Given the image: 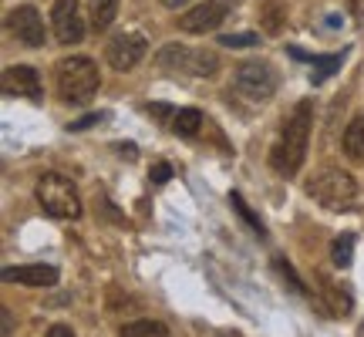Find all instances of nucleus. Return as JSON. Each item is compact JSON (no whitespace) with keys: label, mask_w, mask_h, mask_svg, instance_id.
I'll return each mask as SVG.
<instances>
[{"label":"nucleus","mask_w":364,"mask_h":337,"mask_svg":"<svg viewBox=\"0 0 364 337\" xmlns=\"http://www.w3.org/2000/svg\"><path fill=\"white\" fill-rule=\"evenodd\" d=\"M230 203H233V209L240 213V216H243V220L250 223V226H253V230H257V233H260V236L267 233V226H263L260 216H257V213H253V209L247 206V199H243V196H240V193H230Z\"/></svg>","instance_id":"obj_21"},{"label":"nucleus","mask_w":364,"mask_h":337,"mask_svg":"<svg viewBox=\"0 0 364 337\" xmlns=\"http://www.w3.org/2000/svg\"><path fill=\"white\" fill-rule=\"evenodd\" d=\"M341 61H344V54H331V58H314L311 61V81L314 85H321V81H327L334 71L341 68Z\"/></svg>","instance_id":"obj_19"},{"label":"nucleus","mask_w":364,"mask_h":337,"mask_svg":"<svg viewBox=\"0 0 364 337\" xmlns=\"http://www.w3.org/2000/svg\"><path fill=\"white\" fill-rule=\"evenodd\" d=\"M58 267L51 263H27V267H7L4 280L7 284H27V287H54L58 284Z\"/></svg>","instance_id":"obj_12"},{"label":"nucleus","mask_w":364,"mask_h":337,"mask_svg":"<svg viewBox=\"0 0 364 337\" xmlns=\"http://www.w3.org/2000/svg\"><path fill=\"white\" fill-rule=\"evenodd\" d=\"M233 85L240 95H247L250 102H267L273 91H277V75L263 61H243V65L236 68Z\"/></svg>","instance_id":"obj_6"},{"label":"nucleus","mask_w":364,"mask_h":337,"mask_svg":"<svg viewBox=\"0 0 364 337\" xmlns=\"http://www.w3.org/2000/svg\"><path fill=\"white\" fill-rule=\"evenodd\" d=\"M51 24H54V38L61 44H78L85 38V21H81L78 0H54Z\"/></svg>","instance_id":"obj_9"},{"label":"nucleus","mask_w":364,"mask_h":337,"mask_svg":"<svg viewBox=\"0 0 364 337\" xmlns=\"http://www.w3.org/2000/svg\"><path fill=\"white\" fill-rule=\"evenodd\" d=\"M344 152H348V159H364V115L354 118L344 132Z\"/></svg>","instance_id":"obj_16"},{"label":"nucleus","mask_w":364,"mask_h":337,"mask_svg":"<svg viewBox=\"0 0 364 337\" xmlns=\"http://www.w3.org/2000/svg\"><path fill=\"white\" fill-rule=\"evenodd\" d=\"M311 122H314L311 102H300L297 108H294V115L284 122L280 139H277L270 149V166L277 176L294 179L300 172L304 159H307V142H311Z\"/></svg>","instance_id":"obj_1"},{"label":"nucleus","mask_w":364,"mask_h":337,"mask_svg":"<svg viewBox=\"0 0 364 337\" xmlns=\"http://www.w3.org/2000/svg\"><path fill=\"white\" fill-rule=\"evenodd\" d=\"M351 11L354 17H364V0H351Z\"/></svg>","instance_id":"obj_27"},{"label":"nucleus","mask_w":364,"mask_h":337,"mask_svg":"<svg viewBox=\"0 0 364 337\" xmlns=\"http://www.w3.org/2000/svg\"><path fill=\"white\" fill-rule=\"evenodd\" d=\"M149 179H152V182H169L172 179L169 162H156V166H152V172H149Z\"/></svg>","instance_id":"obj_24"},{"label":"nucleus","mask_w":364,"mask_h":337,"mask_svg":"<svg viewBox=\"0 0 364 337\" xmlns=\"http://www.w3.org/2000/svg\"><path fill=\"white\" fill-rule=\"evenodd\" d=\"M38 203L54 220H78L81 216V199L75 182L58 176V172H48L38 179Z\"/></svg>","instance_id":"obj_3"},{"label":"nucleus","mask_w":364,"mask_h":337,"mask_svg":"<svg viewBox=\"0 0 364 337\" xmlns=\"http://www.w3.org/2000/svg\"><path fill=\"white\" fill-rule=\"evenodd\" d=\"M220 44L223 48H253V44H257V34H223Z\"/></svg>","instance_id":"obj_23"},{"label":"nucleus","mask_w":364,"mask_h":337,"mask_svg":"<svg viewBox=\"0 0 364 337\" xmlns=\"http://www.w3.org/2000/svg\"><path fill=\"white\" fill-rule=\"evenodd\" d=\"M220 337H243V334H236V331H223Z\"/></svg>","instance_id":"obj_29"},{"label":"nucleus","mask_w":364,"mask_h":337,"mask_svg":"<svg viewBox=\"0 0 364 337\" xmlns=\"http://www.w3.org/2000/svg\"><path fill=\"white\" fill-rule=\"evenodd\" d=\"M48 337H75V331L65 324H54V327H48Z\"/></svg>","instance_id":"obj_26"},{"label":"nucleus","mask_w":364,"mask_h":337,"mask_svg":"<svg viewBox=\"0 0 364 337\" xmlns=\"http://www.w3.org/2000/svg\"><path fill=\"white\" fill-rule=\"evenodd\" d=\"M260 17H263V24H267V31H270V34H277V31H280V24H284V14L277 11V0H263Z\"/></svg>","instance_id":"obj_22"},{"label":"nucleus","mask_w":364,"mask_h":337,"mask_svg":"<svg viewBox=\"0 0 364 337\" xmlns=\"http://www.w3.org/2000/svg\"><path fill=\"white\" fill-rule=\"evenodd\" d=\"M118 14V0H91V27L105 31V27L115 21Z\"/></svg>","instance_id":"obj_17"},{"label":"nucleus","mask_w":364,"mask_h":337,"mask_svg":"<svg viewBox=\"0 0 364 337\" xmlns=\"http://www.w3.org/2000/svg\"><path fill=\"white\" fill-rule=\"evenodd\" d=\"M186 4H189V0H162V7H172V11H176V7H186Z\"/></svg>","instance_id":"obj_28"},{"label":"nucleus","mask_w":364,"mask_h":337,"mask_svg":"<svg viewBox=\"0 0 364 337\" xmlns=\"http://www.w3.org/2000/svg\"><path fill=\"white\" fill-rule=\"evenodd\" d=\"M145 51H149V44H145L142 34H132V31H125V34H118V38L108 41V65L115 68V71H132V68L139 65L145 58Z\"/></svg>","instance_id":"obj_8"},{"label":"nucleus","mask_w":364,"mask_h":337,"mask_svg":"<svg viewBox=\"0 0 364 337\" xmlns=\"http://www.w3.org/2000/svg\"><path fill=\"white\" fill-rule=\"evenodd\" d=\"M122 337H169V327L162 321H152V317H139V321H129L122 327Z\"/></svg>","instance_id":"obj_13"},{"label":"nucleus","mask_w":364,"mask_h":337,"mask_svg":"<svg viewBox=\"0 0 364 337\" xmlns=\"http://www.w3.org/2000/svg\"><path fill=\"white\" fill-rule=\"evenodd\" d=\"M199 129H203V115H199L196 108H182V112H176V118H172V132L182 135V139H193Z\"/></svg>","instance_id":"obj_15"},{"label":"nucleus","mask_w":364,"mask_h":337,"mask_svg":"<svg viewBox=\"0 0 364 337\" xmlns=\"http://www.w3.org/2000/svg\"><path fill=\"white\" fill-rule=\"evenodd\" d=\"M98 122H102V115H85L78 122H71V132H81V129H88V125H98Z\"/></svg>","instance_id":"obj_25"},{"label":"nucleus","mask_w":364,"mask_h":337,"mask_svg":"<svg viewBox=\"0 0 364 337\" xmlns=\"http://www.w3.org/2000/svg\"><path fill=\"white\" fill-rule=\"evenodd\" d=\"M7 27H11L17 38L31 44V48H41L44 44V24H41V14L34 7H17V11L7 14Z\"/></svg>","instance_id":"obj_11"},{"label":"nucleus","mask_w":364,"mask_h":337,"mask_svg":"<svg viewBox=\"0 0 364 337\" xmlns=\"http://www.w3.org/2000/svg\"><path fill=\"white\" fill-rule=\"evenodd\" d=\"M236 0H203L199 7L186 11L179 17V27L186 34H206V31H216V27L226 21V14L233 11Z\"/></svg>","instance_id":"obj_7"},{"label":"nucleus","mask_w":364,"mask_h":337,"mask_svg":"<svg viewBox=\"0 0 364 337\" xmlns=\"http://www.w3.org/2000/svg\"><path fill=\"white\" fill-rule=\"evenodd\" d=\"M4 95H11V98H41V78L34 68L27 65H14L4 71Z\"/></svg>","instance_id":"obj_10"},{"label":"nucleus","mask_w":364,"mask_h":337,"mask_svg":"<svg viewBox=\"0 0 364 337\" xmlns=\"http://www.w3.org/2000/svg\"><path fill=\"white\" fill-rule=\"evenodd\" d=\"M354 240L358 236L354 233H341V236H334V243H331V260H334V267H351L354 263Z\"/></svg>","instance_id":"obj_14"},{"label":"nucleus","mask_w":364,"mask_h":337,"mask_svg":"<svg viewBox=\"0 0 364 337\" xmlns=\"http://www.w3.org/2000/svg\"><path fill=\"white\" fill-rule=\"evenodd\" d=\"M159 65L176 75H189V78H209L216 75L220 58L213 51H196V48H182V44H166L159 51Z\"/></svg>","instance_id":"obj_5"},{"label":"nucleus","mask_w":364,"mask_h":337,"mask_svg":"<svg viewBox=\"0 0 364 337\" xmlns=\"http://www.w3.org/2000/svg\"><path fill=\"white\" fill-rule=\"evenodd\" d=\"M307 193L327 209H344L354 203L358 182H354V176L344 172V168H321V172L307 182Z\"/></svg>","instance_id":"obj_4"},{"label":"nucleus","mask_w":364,"mask_h":337,"mask_svg":"<svg viewBox=\"0 0 364 337\" xmlns=\"http://www.w3.org/2000/svg\"><path fill=\"white\" fill-rule=\"evenodd\" d=\"M54 78H58L61 102H68V105L91 102L98 85H102L98 68H95V61H88V58H65V61L58 65V71H54Z\"/></svg>","instance_id":"obj_2"},{"label":"nucleus","mask_w":364,"mask_h":337,"mask_svg":"<svg viewBox=\"0 0 364 337\" xmlns=\"http://www.w3.org/2000/svg\"><path fill=\"white\" fill-rule=\"evenodd\" d=\"M321 284H324V290H327L331 311L334 314H351V297H348V290H344V287H338L331 277H321Z\"/></svg>","instance_id":"obj_18"},{"label":"nucleus","mask_w":364,"mask_h":337,"mask_svg":"<svg viewBox=\"0 0 364 337\" xmlns=\"http://www.w3.org/2000/svg\"><path fill=\"white\" fill-rule=\"evenodd\" d=\"M273 267H277V273L284 277V284H290V290H294V294H307V287H304V280L297 277V270H294V263H290L287 257H277V260H273Z\"/></svg>","instance_id":"obj_20"}]
</instances>
